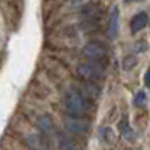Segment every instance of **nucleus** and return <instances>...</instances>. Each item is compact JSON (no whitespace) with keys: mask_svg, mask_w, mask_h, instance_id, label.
<instances>
[{"mask_svg":"<svg viewBox=\"0 0 150 150\" xmlns=\"http://www.w3.org/2000/svg\"><path fill=\"white\" fill-rule=\"evenodd\" d=\"M38 128L41 129V132H44L45 135H56V126L54 122L50 116H41L38 119Z\"/></svg>","mask_w":150,"mask_h":150,"instance_id":"423d86ee","label":"nucleus"},{"mask_svg":"<svg viewBox=\"0 0 150 150\" xmlns=\"http://www.w3.org/2000/svg\"><path fill=\"white\" fill-rule=\"evenodd\" d=\"M146 99H147L146 93H144V92H138V93H137V96H135L134 104H135L137 107H144V105H146Z\"/></svg>","mask_w":150,"mask_h":150,"instance_id":"9b49d317","label":"nucleus"},{"mask_svg":"<svg viewBox=\"0 0 150 150\" xmlns=\"http://www.w3.org/2000/svg\"><path fill=\"white\" fill-rule=\"evenodd\" d=\"M119 126H120V132H122V135H123L126 140L132 141V140L135 138V132H134V129L131 128V125L128 123V119H126V117H123V119H122V122H120Z\"/></svg>","mask_w":150,"mask_h":150,"instance_id":"6e6552de","label":"nucleus"},{"mask_svg":"<svg viewBox=\"0 0 150 150\" xmlns=\"http://www.w3.org/2000/svg\"><path fill=\"white\" fill-rule=\"evenodd\" d=\"M126 3H131V2H138V0H125Z\"/></svg>","mask_w":150,"mask_h":150,"instance_id":"ddd939ff","label":"nucleus"},{"mask_svg":"<svg viewBox=\"0 0 150 150\" xmlns=\"http://www.w3.org/2000/svg\"><path fill=\"white\" fill-rule=\"evenodd\" d=\"M65 107L71 117H83L87 111V101L78 90L69 89L65 95Z\"/></svg>","mask_w":150,"mask_h":150,"instance_id":"f257e3e1","label":"nucleus"},{"mask_svg":"<svg viewBox=\"0 0 150 150\" xmlns=\"http://www.w3.org/2000/svg\"><path fill=\"white\" fill-rule=\"evenodd\" d=\"M144 83H146V86L147 87H150V69L146 72V75H144Z\"/></svg>","mask_w":150,"mask_h":150,"instance_id":"f8f14e48","label":"nucleus"},{"mask_svg":"<svg viewBox=\"0 0 150 150\" xmlns=\"http://www.w3.org/2000/svg\"><path fill=\"white\" fill-rule=\"evenodd\" d=\"M137 65V57L135 56H126L123 60V69L125 71H131Z\"/></svg>","mask_w":150,"mask_h":150,"instance_id":"9d476101","label":"nucleus"},{"mask_svg":"<svg viewBox=\"0 0 150 150\" xmlns=\"http://www.w3.org/2000/svg\"><path fill=\"white\" fill-rule=\"evenodd\" d=\"M59 146H60V150H80L78 144L72 138H69V137H62L59 141Z\"/></svg>","mask_w":150,"mask_h":150,"instance_id":"1a4fd4ad","label":"nucleus"},{"mask_svg":"<svg viewBox=\"0 0 150 150\" xmlns=\"http://www.w3.org/2000/svg\"><path fill=\"white\" fill-rule=\"evenodd\" d=\"M65 125H66V128L71 134H84L87 129H89L87 122L81 120L80 117H68Z\"/></svg>","mask_w":150,"mask_h":150,"instance_id":"20e7f679","label":"nucleus"},{"mask_svg":"<svg viewBox=\"0 0 150 150\" xmlns=\"http://www.w3.org/2000/svg\"><path fill=\"white\" fill-rule=\"evenodd\" d=\"M149 24V17L146 12H140V14L134 15V18L131 20V32L132 33H138L143 29H146V26Z\"/></svg>","mask_w":150,"mask_h":150,"instance_id":"39448f33","label":"nucleus"},{"mask_svg":"<svg viewBox=\"0 0 150 150\" xmlns=\"http://www.w3.org/2000/svg\"><path fill=\"white\" fill-rule=\"evenodd\" d=\"M84 54L89 60L99 63L107 57V48L101 42H89L84 47Z\"/></svg>","mask_w":150,"mask_h":150,"instance_id":"7ed1b4c3","label":"nucleus"},{"mask_svg":"<svg viewBox=\"0 0 150 150\" xmlns=\"http://www.w3.org/2000/svg\"><path fill=\"white\" fill-rule=\"evenodd\" d=\"M77 72L83 80L89 81V83H95L102 78L101 68H98L95 63H80L77 68Z\"/></svg>","mask_w":150,"mask_h":150,"instance_id":"f03ea898","label":"nucleus"},{"mask_svg":"<svg viewBox=\"0 0 150 150\" xmlns=\"http://www.w3.org/2000/svg\"><path fill=\"white\" fill-rule=\"evenodd\" d=\"M119 32V8L114 6L111 9V14H110V20H108V35L110 38H114L117 36Z\"/></svg>","mask_w":150,"mask_h":150,"instance_id":"0eeeda50","label":"nucleus"}]
</instances>
